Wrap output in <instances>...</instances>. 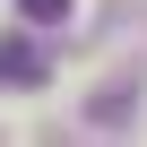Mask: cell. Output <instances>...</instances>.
Masks as SVG:
<instances>
[{
    "label": "cell",
    "mask_w": 147,
    "mask_h": 147,
    "mask_svg": "<svg viewBox=\"0 0 147 147\" xmlns=\"http://www.w3.org/2000/svg\"><path fill=\"white\" fill-rule=\"evenodd\" d=\"M43 69H52V61H43L26 35H9V43H0V87H43Z\"/></svg>",
    "instance_id": "cell-1"
},
{
    "label": "cell",
    "mask_w": 147,
    "mask_h": 147,
    "mask_svg": "<svg viewBox=\"0 0 147 147\" xmlns=\"http://www.w3.org/2000/svg\"><path fill=\"white\" fill-rule=\"evenodd\" d=\"M18 18H35V26H61V18H69V0H18Z\"/></svg>",
    "instance_id": "cell-2"
}]
</instances>
